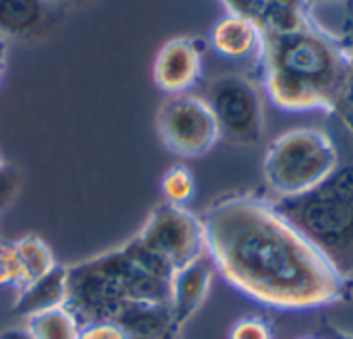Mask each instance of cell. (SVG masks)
<instances>
[{
    "label": "cell",
    "instance_id": "obj_5",
    "mask_svg": "<svg viewBox=\"0 0 353 339\" xmlns=\"http://www.w3.org/2000/svg\"><path fill=\"white\" fill-rule=\"evenodd\" d=\"M130 267V261L120 249L66 269V309L81 325L93 321H114L128 304L124 296V280Z\"/></svg>",
    "mask_w": 353,
    "mask_h": 339
},
{
    "label": "cell",
    "instance_id": "obj_12",
    "mask_svg": "<svg viewBox=\"0 0 353 339\" xmlns=\"http://www.w3.org/2000/svg\"><path fill=\"white\" fill-rule=\"evenodd\" d=\"M130 339H168L178 336L170 304H126L114 319Z\"/></svg>",
    "mask_w": 353,
    "mask_h": 339
},
{
    "label": "cell",
    "instance_id": "obj_24",
    "mask_svg": "<svg viewBox=\"0 0 353 339\" xmlns=\"http://www.w3.org/2000/svg\"><path fill=\"white\" fill-rule=\"evenodd\" d=\"M225 2H228V6L232 8L234 14L246 17L252 23H259L261 12H263V6H265V0H225Z\"/></svg>",
    "mask_w": 353,
    "mask_h": 339
},
{
    "label": "cell",
    "instance_id": "obj_7",
    "mask_svg": "<svg viewBox=\"0 0 353 339\" xmlns=\"http://www.w3.org/2000/svg\"><path fill=\"white\" fill-rule=\"evenodd\" d=\"M147 249L161 255L174 271L207 255L203 220L184 207L159 205L137 236Z\"/></svg>",
    "mask_w": 353,
    "mask_h": 339
},
{
    "label": "cell",
    "instance_id": "obj_19",
    "mask_svg": "<svg viewBox=\"0 0 353 339\" xmlns=\"http://www.w3.org/2000/svg\"><path fill=\"white\" fill-rule=\"evenodd\" d=\"M161 191H163L168 205L186 207V203L194 197V191H196L192 172L184 166L170 168L161 180Z\"/></svg>",
    "mask_w": 353,
    "mask_h": 339
},
{
    "label": "cell",
    "instance_id": "obj_26",
    "mask_svg": "<svg viewBox=\"0 0 353 339\" xmlns=\"http://www.w3.org/2000/svg\"><path fill=\"white\" fill-rule=\"evenodd\" d=\"M341 6L345 12H343V21H341V35H337V37H341L353 50V0L343 2Z\"/></svg>",
    "mask_w": 353,
    "mask_h": 339
},
{
    "label": "cell",
    "instance_id": "obj_31",
    "mask_svg": "<svg viewBox=\"0 0 353 339\" xmlns=\"http://www.w3.org/2000/svg\"><path fill=\"white\" fill-rule=\"evenodd\" d=\"M4 168V162H2V155H0V170Z\"/></svg>",
    "mask_w": 353,
    "mask_h": 339
},
{
    "label": "cell",
    "instance_id": "obj_21",
    "mask_svg": "<svg viewBox=\"0 0 353 339\" xmlns=\"http://www.w3.org/2000/svg\"><path fill=\"white\" fill-rule=\"evenodd\" d=\"M230 339H273V331L265 319L244 317L232 327Z\"/></svg>",
    "mask_w": 353,
    "mask_h": 339
},
{
    "label": "cell",
    "instance_id": "obj_4",
    "mask_svg": "<svg viewBox=\"0 0 353 339\" xmlns=\"http://www.w3.org/2000/svg\"><path fill=\"white\" fill-rule=\"evenodd\" d=\"M337 143L321 128H294L273 141L265 155V178L277 199L304 195L339 166Z\"/></svg>",
    "mask_w": 353,
    "mask_h": 339
},
{
    "label": "cell",
    "instance_id": "obj_11",
    "mask_svg": "<svg viewBox=\"0 0 353 339\" xmlns=\"http://www.w3.org/2000/svg\"><path fill=\"white\" fill-rule=\"evenodd\" d=\"M66 298H68V271L56 265L46 275L19 288L14 313L27 321L35 315L66 307Z\"/></svg>",
    "mask_w": 353,
    "mask_h": 339
},
{
    "label": "cell",
    "instance_id": "obj_33",
    "mask_svg": "<svg viewBox=\"0 0 353 339\" xmlns=\"http://www.w3.org/2000/svg\"><path fill=\"white\" fill-rule=\"evenodd\" d=\"M72 2H81V0H72Z\"/></svg>",
    "mask_w": 353,
    "mask_h": 339
},
{
    "label": "cell",
    "instance_id": "obj_13",
    "mask_svg": "<svg viewBox=\"0 0 353 339\" xmlns=\"http://www.w3.org/2000/svg\"><path fill=\"white\" fill-rule=\"evenodd\" d=\"M211 43L221 56L240 60L261 54L263 31L250 19L230 12L228 17L215 23L211 33Z\"/></svg>",
    "mask_w": 353,
    "mask_h": 339
},
{
    "label": "cell",
    "instance_id": "obj_3",
    "mask_svg": "<svg viewBox=\"0 0 353 339\" xmlns=\"http://www.w3.org/2000/svg\"><path fill=\"white\" fill-rule=\"evenodd\" d=\"M273 207L345 278H353V153L312 191Z\"/></svg>",
    "mask_w": 353,
    "mask_h": 339
},
{
    "label": "cell",
    "instance_id": "obj_9",
    "mask_svg": "<svg viewBox=\"0 0 353 339\" xmlns=\"http://www.w3.org/2000/svg\"><path fill=\"white\" fill-rule=\"evenodd\" d=\"M201 68L203 64L196 43L186 37H176L159 50L153 77L161 91L170 95H182L194 87L201 77Z\"/></svg>",
    "mask_w": 353,
    "mask_h": 339
},
{
    "label": "cell",
    "instance_id": "obj_20",
    "mask_svg": "<svg viewBox=\"0 0 353 339\" xmlns=\"http://www.w3.org/2000/svg\"><path fill=\"white\" fill-rule=\"evenodd\" d=\"M21 284H23V275H21L14 242L0 240V286L21 288Z\"/></svg>",
    "mask_w": 353,
    "mask_h": 339
},
{
    "label": "cell",
    "instance_id": "obj_29",
    "mask_svg": "<svg viewBox=\"0 0 353 339\" xmlns=\"http://www.w3.org/2000/svg\"><path fill=\"white\" fill-rule=\"evenodd\" d=\"M4 60H6V43L0 39V77H2V70H4Z\"/></svg>",
    "mask_w": 353,
    "mask_h": 339
},
{
    "label": "cell",
    "instance_id": "obj_14",
    "mask_svg": "<svg viewBox=\"0 0 353 339\" xmlns=\"http://www.w3.org/2000/svg\"><path fill=\"white\" fill-rule=\"evenodd\" d=\"M52 0H0V31L31 35L50 23Z\"/></svg>",
    "mask_w": 353,
    "mask_h": 339
},
{
    "label": "cell",
    "instance_id": "obj_10",
    "mask_svg": "<svg viewBox=\"0 0 353 339\" xmlns=\"http://www.w3.org/2000/svg\"><path fill=\"white\" fill-rule=\"evenodd\" d=\"M215 265L209 255L199 257L196 261L174 271L170 280V311L178 327L194 317L203 307L215 275Z\"/></svg>",
    "mask_w": 353,
    "mask_h": 339
},
{
    "label": "cell",
    "instance_id": "obj_27",
    "mask_svg": "<svg viewBox=\"0 0 353 339\" xmlns=\"http://www.w3.org/2000/svg\"><path fill=\"white\" fill-rule=\"evenodd\" d=\"M0 339H33L25 327H12L0 333Z\"/></svg>",
    "mask_w": 353,
    "mask_h": 339
},
{
    "label": "cell",
    "instance_id": "obj_15",
    "mask_svg": "<svg viewBox=\"0 0 353 339\" xmlns=\"http://www.w3.org/2000/svg\"><path fill=\"white\" fill-rule=\"evenodd\" d=\"M312 23L310 0H265L259 29L263 35H285Z\"/></svg>",
    "mask_w": 353,
    "mask_h": 339
},
{
    "label": "cell",
    "instance_id": "obj_25",
    "mask_svg": "<svg viewBox=\"0 0 353 339\" xmlns=\"http://www.w3.org/2000/svg\"><path fill=\"white\" fill-rule=\"evenodd\" d=\"M17 191V178L12 172H8L6 168L0 170V209L10 201V197Z\"/></svg>",
    "mask_w": 353,
    "mask_h": 339
},
{
    "label": "cell",
    "instance_id": "obj_17",
    "mask_svg": "<svg viewBox=\"0 0 353 339\" xmlns=\"http://www.w3.org/2000/svg\"><path fill=\"white\" fill-rule=\"evenodd\" d=\"M14 249H17V257H19V265H21V275H23V284L21 286H25V284L46 275L48 271H52L56 267L54 253L37 236L21 238L19 242H14Z\"/></svg>",
    "mask_w": 353,
    "mask_h": 339
},
{
    "label": "cell",
    "instance_id": "obj_8",
    "mask_svg": "<svg viewBox=\"0 0 353 339\" xmlns=\"http://www.w3.org/2000/svg\"><path fill=\"white\" fill-rule=\"evenodd\" d=\"M159 135L178 155L207 153L221 137L209 104L194 95H172L159 112Z\"/></svg>",
    "mask_w": 353,
    "mask_h": 339
},
{
    "label": "cell",
    "instance_id": "obj_23",
    "mask_svg": "<svg viewBox=\"0 0 353 339\" xmlns=\"http://www.w3.org/2000/svg\"><path fill=\"white\" fill-rule=\"evenodd\" d=\"M333 114L337 116L339 124L343 126L345 135L350 137V141L353 143V75L341 95V99L337 101V106L333 108Z\"/></svg>",
    "mask_w": 353,
    "mask_h": 339
},
{
    "label": "cell",
    "instance_id": "obj_1",
    "mask_svg": "<svg viewBox=\"0 0 353 339\" xmlns=\"http://www.w3.org/2000/svg\"><path fill=\"white\" fill-rule=\"evenodd\" d=\"M207 255L244 296L277 311H312L350 292L325 255L275 207L256 197H232L203 217Z\"/></svg>",
    "mask_w": 353,
    "mask_h": 339
},
{
    "label": "cell",
    "instance_id": "obj_6",
    "mask_svg": "<svg viewBox=\"0 0 353 339\" xmlns=\"http://www.w3.org/2000/svg\"><path fill=\"white\" fill-rule=\"evenodd\" d=\"M205 101L209 104L221 137L236 145H254L265 135V108L256 85L242 75L217 77Z\"/></svg>",
    "mask_w": 353,
    "mask_h": 339
},
{
    "label": "cell",
    "instance_id": "obj_2",
    "mask_svg": "<svg viewBox=\"0 0 353 339\" xmlns=\"http://www.w3.org/2000/svg\"><path fill=\"white\" fill-rule=\"evenodd\" d=\"M261 58L267 91L288 112H333L353 75L352 48L314 19L294 33L263 35Z\"/></svg>",
    "mask_w": 353,
    "mask_h": 339
},
{
    "label": "cell",
    "instance_id": "obj_34",
    "mask_svg": "<svg viewBox=\"0 0 353 339\" xmlns=\"http://www.w3.org/2000/svg\"><path fill=\"white\" fill-rule=\"evenodd\" d=\"M168 339H176V338H168Z\"/></svg>",
    "mask_w": 353,
    "mask_h": 339
},
{
    "label": "cell",
    "instance_id": "obj_22",
    "mask_svg": "<svg viewBox=\"0 0 353 339\" xmlns=\"http://www.w3.org/2000/svg\"><path fill=\"white\" fill-rule=\"evenodd\" d=\"M79 339H130L116 321H93L81 325Z\"/></svg>",
    "mask_w": 353,
    "mask_h": 339
},
{
    "label": "cell",
    "instance_id": "obj_18",
    "mask_svg": "<svg viewBox=\"0 0 353 339\" xmlns=\"http://www.w3.org/2000/svg\"><path fill=\"white\" fill-rule=\"evenodd\" d=\"M122 253L143 273H149V275H155V278H161V280H172V275H174V267L161 255H157L155 251L147 249L139 238L128 242L122 249Z\"/></svg>",
    "mask_w": 353,
    "mask_h": 339
},
{
    "label": "cell",
    "instance_id": "obj_32",
    "mask_svg": "<svg viewBox=\"0 0 353 339\" xmlns=\"http://www.w3.org/2000/svg\"><path fill=\"white\" fill-rule=\"evenodd\" d=\"M308 339H323V338H308Z\"/></svg>",
    "mask_w": 353,
    "mask_h": 339
},
{
    "label": "cell",
    "instance_id": "obj_28",
    "mask_svg": "<svg viewBox=\"0 0 353 339\" xmlns=\"http://www.w3.org/2000/svg\"><path fill=\"white\" fill-rule=\"evenodd\" d=\"M331 339H353V336L345 333V331H341V329H335V327H331Z\"/></svg>",
    "mask_w": 353,
    "mask_h": 339
},
{
    "label": "cell",
    "instance_id": "obj_30",
    "mask_svg": "<svg viewBox=\"0 0 353 339\" xmlns=\"http://www.w3.org/2000/svg\"><path fill=\"white\" fill-rule=\"evenodd\" d=\"M312 2H319V4H343V2H347V0H310V4Z\"/></svg>",
    "mask_w": 353,
    "mask_h": 339
},
{
    "label": "cell",
    "instance_id": "obj_16",
    "mask_svg": "<svg viewBox=\"0 0 353 339\" xmlns=\"http://www.w3.org/2000/svg\"><path fill=\"white\" fill-rule=\"evenodd\" d=\"M25 329L33 339H79L81 336V323L66 307L27 319Z\"/></svg>",
    "mask_w": 353,
    "mask_h": 339
}]
</instances>
